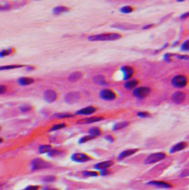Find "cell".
<instances>
[{
    "instance_id": "4fadbf2b",
    "label": "cell",
    "mask_w": 189,
    "mask_h": 190,
    "mask_svg": "<svg viewBox=\"0 0 189 190\" xmlns=\"http://www.w3.org/2000/svg\"><path fill=\"white\" fill-rule=\"evenodd\" d=\"M113 164H114V161H106L96 164L94 168L95 169H98V170H104V169H106L109 167H112Z\"/></svg>"
},
{
    "instance_id": "1f68e13d",
    "label": "cell",
    "mask_w": 189,
    "mask_h": 190,
    "mask_svg": "<svg viewBox=\"0 0 189 190\" xmlns=\"http://www.w3.org/2000/svg\"><path fill=\"white\" fill-rule=\"evenodd\" d=\"M94 138L93 136H92V135H86V136H84V137H82L80 139V140H79V141H78V143L79 144H84V143H86V142H87V141H90V140H92V139H94Z\"/></svg>"
},
{
    "instance_id": "4dcf8cb0",
    "label": "cell",
    "mask_w": 189,
    "mask_h": 190,
    "mask_svg": "<svg viewBox=\"0 0 189 190\" xmlns=\"http://www.w3.org/2000/svg\"><path fill=\"white\" fill-rule=\"evenodd\" d=\"M62 155V151L58 150H52L48 153V155L50 157H57L58 155Z\"/></svg>"
},
{
    "instance_id": "d4e9b609",
    "label": "cell",
    "mask_w": 189,
    "mask_h": 190,
    "mask_svg": "<svg viewBox=\"0 0 189 190\" xmlns=\"http://www.w3.org/2000/svg\"><path fill=\"white\" fill-rule=\"evenodd\" d=\"M25 67V65H20V64H11V65H4L0 66V71L2 70H13L20 68V67Z\"/></svg>"
},
{
    "instance_id": "f35d334b",
    "label": "cell",
    "mask_w": 189,
    "mask_h": 190,
    "mask_svg": "<svg viewBox=\"0 0 189 190\" xmlns=\"http://www.w3.org/2000/svg\"><path fill=\"white\" fill-rule=\"evenodd\" d=\"M138 116L141 117V118H146V117L149 116V113H146V112H139L138 113Z\"/></svg>"
},
{
    "instance_id": "e0dca14e",
    "label": "cell",
    "mask_w": 189,
    "mask_h": 190,
    "mask_svg": "<svg viewBox=\"0 0 189 190\" xmlns=\"http://www.w3.org/2000/svg\"><path fill=\"white\" fill-rule=\"evenodd\" d=\"M148 184L153 185V186H157L158 188H162V189H168V188L171 187V185L166 182H163V181H150L148 183Z\"/></svg>"
},
{
    "instance_id": "f546056e",
    "label": "cell",
    "mask_w": 189,
    "mask_h": 190,
    "mask_svg": "<svg viewBox=\"0 0 189 190\" xmlns=\"http://www.w3.org/2000/svg\"><path fill=\"white\" fill-rule=\"evenodd\" d=\"M13 52V49L11 48V47H10V48L5 49V50L0 51V58L7 56H8V55H11Z\"/></svg>"
},
{
    "instance_id": "d6986e66",
    "label": "cell",
    "mask_w": 189,
    "mask_h": 190,
    "mask_svg": "<svg viewBox=\"0 0 189 190\" xmlns=\"http://www.w3.org/2000/svg\"><path fill=\"white\" fill-rule=\"evenodd\" d=\"M83 77V73L80 71H75L73 72L72 73H71L70 76L68 77V80L71 81V82H75L80 79H81Z\"/></svg>"
},
{
    "instance_id": "2e32d148",
    "label": "cell",
    "mask_w": 189,
    "mask_h": 190,
    "mask_svg": "<svg viewBox=\"0 0 189 190\" xmlns=\"http://www.w3.org/2000/svg\"><path fill=\"white\" fill-rule=\"evenodd\" d=\"M138 149H130V150H126L122 152L121 153H120V155H118V160H122V159L126 158L129 157V156L134 155V153H136L138 152Z\"/></svg>"
},
{
    "instance_id": "5bb4252c",
    "label": "cell",
    "mask_w": 189,
    "mask_h": 190,
    "mask_svg": "<svg viewBox=\"0 0 189 190\" xmlns=\"http://www.w3.org/2000/svg\"><path fill=\"white\" fill-rule=\"evenodd\" d=\"M96 111V108L93 106L87 107L85 108H83L81 110H79L75 113L76 115H89L94 113Z\"/></svg>"
},
{
    "instance_id": "ab89813d",
    "label": "cell",
    "mask_w": 189,
    "mask_h": 190,
    "mask_svg": "<svg viewBox=\"0 0 189 190\" xmlns=\"http://www.w3.org/2000/svg\"><path fill=\"white\" fill-rule=\"evenodd\" d=\"M187 176H189V170L188 169H185L180 174V177L183 178V177H187Z\"/></svg>"
},
{
    "instance_id": "603a6c76",
    "label": "cell",
    "mask_w": 189,
    "mask_h": 190,
    "mask_svg": "<svg viewBox=\"0 0 189 190\" xmlns=\"http://www.w3.org/2000/svg\"><path fill=\"white\" fill-rule=\"evenodd\" d=\"M138 84V81L137 80H134V79H132V80H129L126 81V82L125 83L124 87L126 89L131 90V89H133V88L136 87Z\"/></svg>"
},
{
    "instance_id": "9c48e42d",
    "label": "cell",
    "mask_w": 189,
    "mask_h": 190,
    "mask_svg": "<svg viewBox=\"0 0 189 190\" xmlns=\"http://www.w3.org/2000/svg\"><path fill=\"white\" fill-rule=\"evenodd\" d=\"M99 95H100V97L102 99L106 100V101H112L116 98L115 93L109 89L102 90L99 93Z\"/></svg>"
},
{
    "instance_id": "bcb514c9",
    "label": "cell",
    "mask_w": 189,
    "mask_h": 190,
    "mask_svg": "<svg viewBox=\"0 0 189 190\" xmlns=\"http://www.w3.org/2000/svg\"><path fill=\"white\" fill-rule=\"evenodd\" d=\"M2 142H3V138H0V144H1V143H2Z\"/></svg>"
},
{
    "instance_id": "52a82bcc",
    "label": "cell",
    "mask_w": 189,
    "mask_h": 190,
    "mask_svg": "<svg viewBox=\"0 0 189 190\" xmlns=\"http://www.w3.org/2000/svg\"><path fill=\"white\" fill-rule=\"evenodd\" d=\"M71 160L72 161L77 163H85L92 160V158L88 155H87V154L77 152V153L72 154V156H71Z\"/></svg>"
},
{
    "instance_id": "ee69618b",
    "label": "cell",
    "mask_w": 189,
    "mask_h": 190,
    "mask_svg": "<svg viewBox=\"0 0 189 190\" xmlns=\"http://www.w3.org/2000/svg\"><path fill=\"white\" fill-rule=\"evenodd\" d=\"M43 190H58L57 189H53V188H45Z\"/></svg>"
},
{
    "instance_id": "8fae6325",
    "label": "cell",
    "mask_w": 189,
    "mask_h": 190,
    "mask_svg": "<svg viewBox=\"0 0 189 190\" xmlns=\"http://www.w3.org/2000/svg\"><path fill=\"white\" fill-rule=\"evenodd\" d=\"M185 94L181 91H177L171 96V100L174 104H180L185 101Z\"/></svg>"
},
{
    "instance_id": "5b68a950",
    "label": "cell",
    "mask_w": 189,
    "mask_h": 190,
    "mask_svg": "<svg viewBox=\"0 0 189 190\" xmlns=\"http://www.w3.org/2000/svg\"><path fill=\"white\" fill-rule=\"evenodd\" d=\"M150 91L151 90L148 87H140L135 88L133 90V96L134 97L142 99V98H146L149 94Z\"/></svg>"
},
{
    "instance_id": "b9f144b4",
    "label": "cell",
    "mask_w": 189,
    "mask_h": 190,
    "mask_svg": "<svg viewBox=\"0 0 189 190\" xmlns=\"http://www.w3.org/2000/svg\"><path fill=\"white\" fill-rule=\"evenodd\" d=\"M177 57L180 59H184V60H187V59H189V57L186 56L179 55V56H177Z\"/></svg>"
},
{
    "instance_id": "cb8c5ba5",
    "label": "cell",
    "mask_w": 189,
    "mask_h": 190,
    "mask_svg": "<svg viewBox=\"0 0 189 190\" xmlns=\"http://www.w3.org/2000/svg\"><path fill=\"white\" fill-rule=\"evenodd\" d=\"M52 150V147L50 145H41L38 147V152L40 154H45V153H49L50 151Z\"/></svg>"
},
{
    "instance_id": "7dc6e473",
    "label": "cell",
    "mask_w": 189,
    "mask_h": 190,
    "mask_svg": "<svg viewBox=\"0 0 189 190\" xmlns=\"http://www.w3.org/2000/svg\"><path fill=\"white\" fill-rule=\"evenodd\" d=\"M1 130H2V127H1V126H0V131H1Z\"/></svg>"
},
{
    "instance_id": "9a60e30c",
    "label": "cell",
    "mask_w": 189,
    "mask_h": 190,
    "mask_svg": "<svg viewBox=\"0 0 189 190\" xmlns=\"http://www.w3.org/2000/svg\"><path fill=\"white\" fill-rule=\"evenodd\" d=\"M92 81H93L94 84H97V85L104 86L107 84V81L106 80V78L103 75H96L93 76Z\"/></svg>"
},
{
    "instance_id": "277c9868",
    "label": "cell",
    "mask_w": 189,
    "mask_h": 190,
    "mask_svg": "<svg viewBox=\"0 0 189 190\" xmlns=\"http://www.w3.org/2000/svg\"><path fill=\"white\" fill-rule=\"evenodd\" d=\"M165 154L163 152H156V153L151 154L148 156L145 160V164H152L157 162H159L160 161H163L165 159Z\"/></svg>"
},
{
    "instance_id": "8d00e7d4",
    "label": "cell",
    "mask_w": 189,
    "mask_h": 190,
    "mask_svg": "<svg viewBox=\"0 0 189 190\" xmlns=\"http://www.w3.org/2000/svg\"><path fill=\"white\" fill-rule=\"evenodd\" d=\"M31 110L32 107L29 106V105H24V106H22L21 107H20V110H21V112H22V113H26V112L30 111V110Z\"/></svg>"
},
{
    "instance_id": "44dd1931",
    "label": "cell",
    "mask_w": 189,
    "mask_h": 190,
    "mask_svg": "<svg viewBox=\"0 0 189 190\" xmlns=\"http://www.w3.org/2000/svg\"><path fill=\"white\" fill-rule=\"evenodd\" d=\"M69 11H70V9H69V8L66 6H57V7H55V8H53V12L54 14L58 15V14H61V13H62L68 12Z\"/></svg>"
},
{
    "instance_id": "ffe728a7",
    "label": "cell",
    "mask_w": 189,
    "mask_h": 190,
    "mask_svg": "<svg viewBox=\"0 0 189 190\" xmlns=\"http://www.w3.org/2000/svg\"><path fill=\"white\" fill-rule=\"evenodd\" d=\"M33 82H34V79L30 77H21L18 79V84L22 86L30 85Z\"/></svg>"
},
{
    "instance_id": "ac0fdd59",
    "label": "cell",
    "mask_w": 189,
    "mask_h": 190,
    "mask_svg": "<svg viewBox=\"0 0 189 190\" xmlns=\"http://www.w3.org/2000/svg\"><path fill=\"white\" fill-rule=\"evenodd\" d=\"M186 147H187L186 142H180V143L175 144L174 146H173V147H171V149L170 150V152H171V153H174V152L184 150Z\"/></svg>"
},
{
    "instance_id": "836d02e7",
    "label": "cell",
    "mask_w": 189,
    "mask_h": 190,
    "mask_svg": "<svg viewBox=\"0 0 189 190\" xmlns=\"http://www.w3.org/2000/svg\"><path fill=\"white\" fill-rule=\"evenodd\" d=\"M132 11L133 9L131 6H124L121 9V12H122L123 13H130Z\"/></svg>"
},
{
    "instance_id": "83f0119b",
    "label": "cell",
    "mask_w": 189,
    "mask_h": 190,
    "mask_svg": "<svg viewBox=\"0 0 189 190\" xmlns=\"http://www.w3.org/2000/svg\"><path fill=\"white\" fill-rule=\"evenodd\" d=\"M81 175L84 177H96L98 175V173L95 171H83L81 172Z\"/></svg>"
},
{
    "instance_id": "7bdbcfd3",
    "label": "cell",
    "mask_w": 189,
    "mask_h": 190,
    "mask_svg": "<svg viewBox=\"0 0 189 190\" xmlns=\"http://www.w3.org/2000/svg\"><path fill=\"white\" fill-rule=\"evenodd\" d=\"M105 138L109 142H112L113 141H114V138H113V137L112 136V135H107V136H106Z\"/></svg>"
},
{
    "instance_id": "f1b7e54d",
    "label": "cell",
    "mask_w": 189,
    "mask_h": 190,
    "mask_svg": "<svg viewBox=\"0 0 189 190\" xmlns=\"http://www.w3.org/2000/svg\"><path fill=\"white\" fill-rule=\"evenodd\" d=\"M67 126L65 123H61V124H55L53 125L51 128L49 130V132H52V131H56V130H61L62 128H65V127Z\"/></svg>"
},
{
    "instance_id": "4316f807",
    "label": "cell",
    "mask_w": 189,
    "mask_h": 190,
    "mask_svg": "<svg viewBox=\"0 0 189 190\" xmlns=\"http://www.w3.org/2000/svg\"><path fill=\"white\" fill-rule=\"evenodd\" d=\"M131 26H132L131 25H127V24L124 23H119L112 25L113 28L121 29V30H130V29H133L132 28H131Z\"/></svg>"
},
{
    "instance_id": "7402d4cb",
    "label": "cell",
    "mask_w": 189,
    "mask_h": 190,
    "mask_svg": "<svg viewBox=\"0 0 189 190\" xmlns=\"http://www.w3.org/2000/svg\"><path fill=\"white\" fill-rule=\"evenodd\" d=\"M89 135H92L94 138L97 136H100L101 135V130L99 127H93L89 130Z\"/></svg>"
},
{
    "instance_id": "f6af8a7d",
    "label": "cell",
    "mask_w": 189,
    "mask_h": 190,
    "mask_svg": "<svg viewBox=\"0 0 189 190\" xmlns=\"http://www.w3.org/2000/svg\"><path fill=\"white\" fill-rule=\"evenodd\" d=\"M153 25H146V26H145V27H143V29H146V28H149L150 27H151Z\"/></svg>"
},
{
    "instance_id": "ba28073f",
    "label": "cell",
    "mask_w": 189,
    "mask_h": 190,
    "mask_svg": "<svg viewBox=\"0 0 189 190\" xmlns=\"http://www.w3.org/2000/svg\"><path fill=\"white\" fill-rule=\"evenodd\" d=\"M58 98V93L54 90H46L44 92V99L47 103H53Z\"/></svg>"
},
{
    "instance_id": "8992f818",
    "label": "cell",
    "mask_w": 189,
    "mask_h": 190,
    "mask_svg": "<svg viewBox=\"0 0 189 190\" xmlns=\"http://www.w3.org/2000/svg\"><path fill=\"white\" fill-rule=\"evenodd\" d=\"M81 99V94L78 92H70L67 93L65 97V101L67 104H73L78 103Z\"/></svg>"
},
{
    "instance_id": "e575fe53",
    "label": "cell",
    "mask_w": 189,
    "mask_h": 190,
    "mask_svg": "<svg viewBox=\"0 0 189 190\" xmlns=\"http://www.w3.org/2000/svg\"><path fill=\"white\" fill-rule=\"evenodd\" d=\"M55 116L59 118H70V117H73L74 115L70 114V113H58V114L55 115Z\"/></svg>"
},
{
    "instance_id": "3957f363",
    "label": "cell",
    "mask_w": 189,
    "mask_h": 190,
    "mask_svg": "<svg viewBox=\"0 0 189 190\" xmlns=\"http://www.w3.org/2000/svg\"><path fill=\"white\" fill-rule=\"evenodd\" d=\"M171 84L174 87L177 88H183L186 86L188 83V79L185 76L183 75H177L173 77L171 79Z\"/></svg>"
},
{
    "instance_id": "6da1fadb",
    "label": "cell",
    "mask_w": 189,
    "mask_h": 190,
    "mask_svg": "<svg viewBox=\"0 0 189 190\" xmlns=\"http://www.w3.org/2000/svg\"><path fill=\"white\" fill-rule=\"evenodd\" d=\"M121 38V35L117 33H101L88 37V40L91 42H105V41H114Z\"/></svg>"
},
{
    "instance_id": "484cf974",
    "label": "cell",
    "mask_w": 189,
    "mask_h": 190,
    "mask_svg": "<svg viewBox=\"0 0 189 190\" xmlns=\"http://www.w3.org/2000/svg\"><path fill=\"white\" fill-rule=\"evenodd\" d=\"M129 124V122L128 121H123V122H119V123L115 124L113 127V130H119L121 129H124L125 127H126Z\"/></svg>"
},
{
    "instance_id": "74e56055",
    "label": "cell",
    "mask_w": 189,
    "mask_h": 190,
    "mask_svg": "<svg viewBox=\"0 0 189 190\" xmlns=\"http://www.w3.org/2000/svg\"><path fill=\"white\" fill-rule=\"evenodd\" d=\"M40 186L38 185H30V186H27L23 190H38Z\"/></svg>"
},
{
    "instance_id": "d6a6232c",
    "label": "cell",
    "mask_w": 189,
    "mask_h": 190,
    "mask_svg": "<svg viewBox=\"0 0 189 190\" xmlns=\"http://www.w3.org/2000/svg\"><path fill=\"white\" fill-rule=\"evenodd\" d=\"M56 180V178L53 175H48V176H45L42 178V181L44 182H47V183H51L54 182V181Z\"/></svg>"
},
{
    "instance_id": "d590c367",
    "label": "cell",
    "mask_w": 189,
    "mask_h": 190,
    "mask_svg": "<svg viewBox=\"0 0 189 190\" xmlns=\"http://www.w3.org/2000/svg\"><path fill=\"white\" fill-rule=\"evenodd\" d=\"M180 49L182 50H183V51H189V40L185 41L183 45H181Z\"/></svg>"
},
{
    "instance_id": "30bf717a",
    "label": "cell",
    "mask_w": 189,
    "mask_h": 190,
    "mask_svg": "<svg viewBox=\"0 0 189 190\" xmlns=\"http://www.w3.org/2000/svg\"><path fill=\"white\" fill-rule=\"evenodd\" d=\"M103 120H104V118L102 116H92L89 117V118H82V119L78 121L77 124H88L95 123V122L103 121Z\"/></svg>"
},
{
    "instance_id": "60d3db41",
    "label": "cell",
    "mask_w": 189,
    "mask_h": 190,
    "mask_svg": "<svg viewBox=\"0 0 189 190\" xmlns=\"http://www.w3.org/2000/svg\"><path fill=\"white\" fill-rule=\"evenodd\" d=\"M7 91V87L5 85L0 84V94H3Z\"/></svg>"
},
{
    "instance_id": "7c38bea8",
    "label": "cell",
    "mask_w": 189,
    "mask_h": 190,
    "mask_svg": "<svg viewBox=\"0 0 189 190\" xmlns=\"http://www.w3.org/2000/svg\"><path fill=\"white\" fill-rule=\"evenodd\" d=\"M121 70L122 71L123 74H124V80L129 79L134 74V69L130 66H124V67H121Z\"/></svg>"
},
{
    "instance_id": "7a4b0ae2",
    "label": "cell",
    "mask_w": 189,
    "mask_h": 190,
    "mask_svg": "<svg viewBox=\"0 0 189 190\" xmlns=\"http://www.w3.org/2000/svg\"><path fill=\"white\" fill-rule=\"evenodd\" d=\"M51 167V164L41 158H35L32 161V170H41Z\"/></svg>"
}]
</instances>
